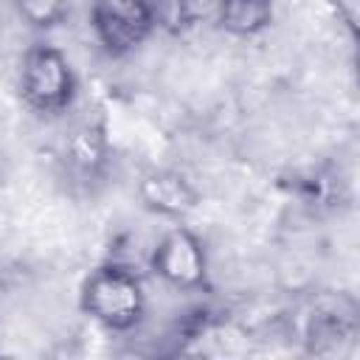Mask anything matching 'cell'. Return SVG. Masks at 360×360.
<instances>
[{
	"label": "cell",
	"mask_w": 360,
	"mask_h": 360,
	"mask_svg": "<svg viewBox=\"0 0 360 360\" xmlns=\"http://www.w3.org/2000/svg\"><path fill=\"white\" fill-rule=\"evenodd\" d=\"M17 90L31 112L42 118H56L73 110L79 96V76L70 56L59 45L37 39L22 48Z\"/></svg>",
	"instance_id": "cell-2"
},
{
	"label": "cell",
	"mask_w": 360,
	"mask_h": 360,
	"mask_svg": "<svg viewBox=\"0 0 360 360\" xmlns=\"http://www.w3.org/2000/svg\"><path fill=\"white\" fill-rule=\"evenodd\" d=\"M225 0H180L177 22L183 28H217Z\"/></svg>",
	"instance_id": "cell-10"
},
{
	"label": "cell",
	"mask_w": 360,
	"mask_h": 360,
	"mask_svg": "<svg viewBox=\"0 0 360 360\" xmlns=\"http://www.w3.org/2000/svg\"><path fill=\"white\" fill-rule=\"evenodd\" d=\"M62 158L68 172L82 180V183H96L104 177L110 166V141L107 129L96 118H82L76 121L62 143Z\"/></svg>",
	"instance_id": "cell-7"
},
{
	"label": "cell",
	"mask_w": 360,
	"mask_h": 360,
	"mask_svg": "<svg viewBox=\"0 0 360 360\" xmlns=\"http://www.w3.org/2000/svg\"><path fill=\"white\" fill-rule=\"evenodd\" d=\"M8 11L28 31H51L68 22L73 0H6Z\"/></svg>",
	"instance_id": "cell-9"
},
{
	"label": "cell",
	"mask_w": 360,
	"mask_h": 360,
	"mask_svg": "<svg viewBox=\"0 0 360 360\" xmlns=\"http://www.w3.org/2000/svg\"><path fill=\"white\" fill-rule=\"evenodd\" d=\"M76 307L96 326L112 335H129L141 329L149 315V292L143 287V273L107 259L82 278Z\"/></svg>",
	"instance_id": "cell-1"
},
{
	"label": "cell",
	"mask_w": 360,
	"mask_h": 360,
	"mask_svg": "<svg viewBox=\"0 0 360 360\" xmlns=\"http://www.w3.org/2000/svg\"><path fill=\"white\" fill-rule=\"evenodd\" d=\"M357 338V315L354 304L349 301H321L309 309L301 340L307 343L309 354L321 357H340L354 346Z\"/></svg>",
	"instance_id": "cell-6"
},
{
	"label": "cell",
	"mask_w": 360,
	"mask_h": 360,
	"mask_svg": "<svg viewBox=\"0 0 360 360\" xmlns=\"http://www.w3.org/2000/svg\"><path fill=\"white\" fill-rule=\"evenodd\" d=\"M135 194L143 211L166 222H186L202 205L197 183L186 172L172 166L146 169L135 183Z\"/></svg>",
	"instance_id": "cell-5"
},
{
	"label": "cell",
	"mask_w": 360,
	"mask_h": 360,
	"mask_svg": "<svg viewBox=\"0 0 360 360\" xmlns=\"http://www.w3.org/2000/svg\"><path fill=\"white\" fill-rule=\"evenodd\" d=\"M146 270L172 292L197 295L211 287V256L202 236L186 222H172L152 245Z\"/></svg>",
	"instance_id": "cell-3"
},
{
	"label": "cell",
	"mask_w": 360,
	"mask_h": 360,
	"mask_svg": "<svg viewBox=\"0 0 360 360\" xmlns=\"http://www.w3.org/2000/svg\"><path fill=\"white\" fill-rule=\"evenodd\" d=\"M87 25L98 51L112 59L135 53L158 31L146 0H90Z\"/></svg>",
	"instance_id": "cell-4"
},
{
	"label": "cell",
	"mask_w": 360,
	"mask_h": 360,
	"mask_svg": "<svg viewBox=\"0 0 360 360\" xmlns=\"http://www.w3.org/2000/svg\"><path fill=\"white\" fill-rule=\"evenodd\" d=\"M276 0H225L217 28L233 39H253L273 22Z\"/></svg>",
	"instance_id": "cell-8"
}]
</instances>
